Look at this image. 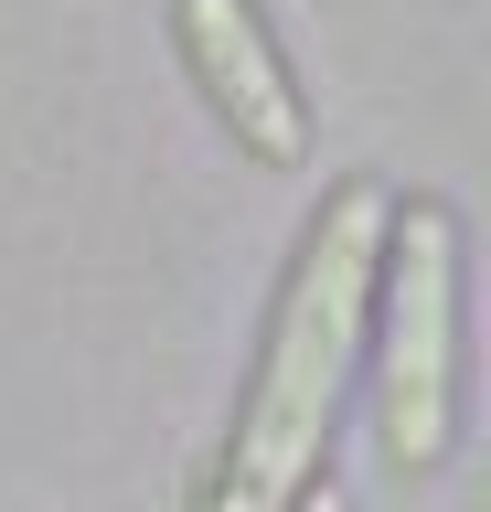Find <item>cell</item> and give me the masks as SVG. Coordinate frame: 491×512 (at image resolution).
<instances>
[{
  "label": "cell",
  "instance_id": "cell-1",
  "mask_svg": "<svg viewBox=\"0 0 491 512\" xmlns=\"http://www.w3.org/2000/svg\"><path fill=\"white\" fill-rule=\"evenodd\" d=\"M385 182H342L310 214L289 256V288L267 310L257 342V384L235 406V448L225 480H214V512H289L331 459V427H342V395H353L363 363V320H374V256H385Z\"/></svg>",
  "mask_w": 491,
  "mask_h": 512
},
{
  "label": "cell",
  "instance_id": "cell-3",
  "mask_svg": "<svg viewBox=\"0 0 491 512\" xmlns=\"http://www.w3.org/2000/svg\"><path fill=\"white\" fill-rule=\"evenodd\" d=\"M171 32H182V64L214 96V118L235 128V150H257L267 171H299L310 160V107H299L278 43H267L257 0H171Z\"/></svg>",
  "mask_w": 491,
  "mask_h": 512
},
{
  "label": "cell",
  "instance_id": "cell-2",
  "mask_svg": "<svg viewBox=\"0 0 491 512\" xmlns=\"http://www.w3.org/2000/svg\"><path fill=\"white\" fill-rule=\"evenodd\" d=\"M374 395H385V459L406 480L449 459V395H459V224L449 203H385V256H374Z\"/></svg>",
  "mask_w": 491,
  "mask_h": 512
}]
</instances>
